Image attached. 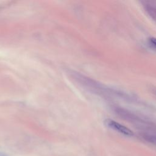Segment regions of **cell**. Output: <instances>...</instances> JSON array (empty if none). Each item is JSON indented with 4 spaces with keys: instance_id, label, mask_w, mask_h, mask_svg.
Masks as SVG:
<instances>
[{
    "instance_id": "1",
    "label": "cell",
    "mask_w": 156,
    "mask_h": 156,
    "mask_svg": "<svg viewBox=\"0 0 156 156\" xmlns=\"http://www.w3.org/2000/svg\"><path fill=\"white\" fill-rule=\"evenodd\" d=\"M104 123L109 128L118 132L121 134L129 137L133 136V132L130 129L113 120H111V119H107L105 120Z\"/></svg>"
},
{
    "instance_id": "2",
    "label": "cell",
    "mask_w": 156,
    "mask_h": 156,
    "mask_svg": "<svg viewBox=\"0 0 156 156\" xmlns=\"http://www.w3.org/2000/svg\"><path fill=\"white\" fill-rule=\"evenodd\" d=\"M146 11L149 13L150 17L156 21V7L151 6H146Z\"/></svg>"
},
{
    "instance_id": "3",
    "label": "cell",
    "mask_w": 156,
    "mask_h": 156,
    "mask_svg": "<svg viewBox=\"0 0 156 156\" xmlns=\"http://www.w3.org/2000/svg\"><path fill=\"white\" fill-rule=\"evenodd\" d=\"M143 138L148 142L156 145V134L153 133H144Z\"/></svg>"
},
{
    "instance_id": "4",
    "label": "cell",
    "mask_w": 156,
    "mask_h": 156,
    "mask_svg": "<svg viewBox=\"0 0 156 156\" xmlns=\"http://www.w3.org/2000/svg\"><path fill=\"white\" fill-rule=\"evenodd\" d=\"M148 44L152 49L156 51V38L150 37L148 39Z\"/></svg>"
},
{
    "instance_id": "5",
    "label": "cell",
    "mask_w": 156,
    "mask_h": 156,
    "mask_svg": "<svg viewBox=\"0 0 156 156\" xmlns=\"http://www.w3.org/2000/svg\"><path fill=\"white\" fill-rule=\"evenodd\" d=\"M0 156H10V155L6 154V153H5V152H4L0 151Z\"/></svg>"
}]
</instances>
